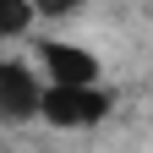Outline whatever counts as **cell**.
Listing matches in <instances>:
<instances>
[{
	"label": "cell",
	"mask_w": 153,
	"mask_h": 153,
	"mask_svg": "<svg viewBox=\"0 0 153 153\" xmlns=\"http://www.w3.org/2000/svg\"><path fill=\"white\" fill-rule=\"evenodd\" d=\"M33 22V0H0V38H16Z\"/></svg>",
	"instance_id": "cell-4"
},
{
	"label": "cell",
	"mask_w": 153,
	"mask_h": 153,
	"mask_svg": "<svg viewBox=\"0 0 153 153\" xmlns=\"http://www.w3.org/2000/svg\"><path fill=\"white\" fill-rule=\"evenodd\" d=\"M38 115L55 126H99L109 115V93L104 88H44V104H38Z\"/></svg>",
	"instance_id": "cell-1"
},
{
	"label": "cell",
	"mask_w": 153,
	"mask_h": 153,
	"mask_svg": "<svg viewBox=\"0 0 153 153\" xmlns=\"http://www.w3.org/2000/svg\"><path fill=\"white\" fill-rule=\"evenodd\" d=\"M44 71L55 88H99V60L76 44H60V38L44 44Z\"/></svg>",
	"instance_id": "cell-2"
},
{
	"label": "cell",
	"mask_w": 153,
	"mask_h": 153,
	"mask_svg": "<svg viewBox=\"0 0 153 153\" xmlns=\"http://www.w3.org/2000/svg\"><path fill=\"white\" fill-rule=\"evenodd\" d=\"M38 104H44V88L33 82V71L6 60L0 66V115H6V120H33Z\"/></svg>",
	"instance_id": "cell-3"
},
{
	"label": "cell",
	"mask_w": 153,
	"mask_h": 153,
	"mask_svg": "<svg viewBox=\"0 0 153 153\" xmlns=\"http://www.w3.org/2000/svg\"><path fill=\"white\" fill-rule=\"evenodd\" d=\"M33 11L38 16H66V11H76V0H33Z\"/></svg>",
	"instance_id": "cell-5"
}]
</instances>
